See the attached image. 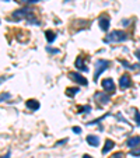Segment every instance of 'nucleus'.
Listing matches in <instances>:
<instances>
[{
	"label": "nucleus",
	"instance_id": "4be33fe9",
	"mask_svg": "<svg viewBox=\"0 0 140 158\" xmlns=\"http://www.w3.org/2000/svg\"><path fill=\"white\" fill-rule=\"evenodd\" d=\"M73 132L78 134V133H81V129H80V127H73Z\"/></svg>",
	"mask_w": 140,
	"mask_h": 158
},
{
	"label": "nucleus",
	"instance_id": "b1692460",
	"mask_svg": "<svg viewBox=\"0 0 140 158\" xmlns=\"http://www.w3.org/2000/svg\"><path fill=\"white\" fill-rule=\"evenodd\" d=\"M46 51H48V52H52V53H57V52H59L57 49H51V48H48Z\"/></svg>",
	"mask_w": 140,
	"mask_h": 158
},
{
	"label": "nucleus",
	"instance_id": "4468645a",
	"mask_svg": "<svg viewBox=\"0 0 140 158\" xmlns=\"http://www.w3.org/2000/svg\"><path fill=\"white\" fill-rule=\"evenodd\" d=\"M78 91H80L78 88H67V90H66V94L69 95V97H74Z\"/></svg>",
	"mask_w": 140,
	"mask_h": 158
},
{
	"label": "nucleus",
	"instance_id": "393cba45",
	"mask_svg": "<svg viewBox=\"0 0 140 158\" xmlns=\"http://www.w3.org/2000/svg\"><path fill=\"white\" fill-rule=\"evenodd\" d=\"M136 57L139 59V62H140V51H136Z\"/></svg>",
	"mask_w": 140,
	"mask_h": 158
},
{
	"label": "nucleus",
	"instance_id": "2eb2a0df",
	"mask_svg": "<svg viewBox=\"0 0 140 158\" xmlns=\"http://www.w3.org/2000/svg\"><path fill=\"white\" fill-rule=\"evenodd\" d=\"M133 112H134V119H136V125H137V126H140V114H139V111H137V109H133Z\"/></svg>",
	"mask_w": 140,
	"mask_h": 158
},
{
	"label": "nucleus",
	"instance_id": "aec40b11",
	"mask_svg": "<svg viewBox=\"0 0 140 158\" xmlns=\"http://www.w3.org/2000/svg\"><path fill=\"white\" fill-rule=\"evenodd\" d=\"M81 111H83V112H87V114H88L90 111H91V108H90V107H88V105H87V107H84V108H83V109H81Z\"/></svg>",
	"mask_w": 140,
	"mask_h": 158
},
{
	"label": "nucleus",
	"instance_id": "a878e982",
	"mask_svg": "<svg viewBox=\"0 0 140 158\" xmlns=\"http://www.w3.org/2000/svg\"><path fill=\"white\" fill-rule=\"evenodd\" d=\"M1 158H10V151L7 152V154H6V155H4V157H1Z\"/></svg>",
	"mask_w": 140,
	"mask_h": 158
},
{
	"label": "nucleus",
	"instance_id": "9b49d317",
	"mask_svg": "<svg viewBox=\"0 0 140 158\" xmlns=\"http://www.w3.org/2000/svg\"><path fill=\"white\" fill-rule=\"evenodd\" d=\"M87 143H88L90 145H93V147H97V145H100V139H98L97 136L90 134V136H87Z\"/></svg>",
	"mask_w": 140,
	"mask_h": 158
},
{
	"label": "nucleus",
	"instance_id": "cd10ccee",
	"mask_svg": "<svg viewBox=\"0 0 140 158\" xmlns=\"http://www.w3.org/2000/svg\"><path fill=\"white\" fill-rule=\"evenodd\" d=\"M4 1H10V0H4Z\"/></svg>",
	"mask_w": 140,
	"mask_h": 158
},
{
	"label": "nucleus",
	"instance_id": "39448f33",
	"mask_svg": "<svg viewBox=\"0 0 140 158\" xmlns=\"http://www.w3.org/2000/svg\"><path fill=\"white\" fill-rule=\"evenodd\" d=\"M119 85H121V88H129V87L132 85V81H130L129 74H123V76L121 77V80H119Z\"/></svg>",
	"mask_w": 140,
	"mask_h": 158
},
{
	"label": "nucleus",
	"instance_id": "7ed1b4c3",
	"mask_svg": "<svg viewBox=\"0 0 140 158\" xmlns=\"http://www.w3.org/2000/svg\"><path fill=\"white\" fill-rule=\"evenodd\" d=\"M69 77L73 81L78 83L80 85H87V80H86L81 74H78V73H69Z\"/></svg>",
	"mask_w": 140,
	"mask_h": 158
},
{
	"label": "nucleus",
	"instance_id": "f8f14e48",
	"mask_svg": "<svg viewBox=\"0 0 140 158\" xmlns=\"http://www.w3.org/2000/svg\"><path fill=\"white\" fill-rule=\"evenodd\" d=\"M115 147V143L112 141V140H107L105 141V145H104V148H102V154H107V152H109L112 148Z\"/></svg>",
	"mask_w": 140,
	"mask_h": 158
},
{
	"label": "nucleus",
	"instance_id": "f3484780",
	"mask_svg": "<svg viewBox=\"0 0 140 158\" xmlns=\"http://www.w3.org/2000/svg\"><path fill=\"white\" fill-rule=\"evenodd\" d=\"M130 155H133V157H139L140 155V148L139 150H132V151H130Z\"/></svg>",
	"mask_w": 140,
	"mask_h": 158
},
{
	"label": "nucleus",
	"instance_id": "423d86ee",
	"mask_svg": "<svg viewBox=\"0 0 140 158\" xmlns=\"http://www.w3.org/2000/svg\"><path fill=\"white\" fill-rule=\"evenodd\" d=\"M94 98H95L98 102H101L102 105H105V104L109 102V97L105 94V92H97V94L94 95Z\"/></svg>",
	"mask_w": 140,
	"mask_h": 158
},
{
	"label": "nucleus",
	"instance_id": "f03ea898",
	"mask_svg": "<svg viewBox=\"0 0 140 158\" xmlns=\"http://www.w3.org/2000/svg\"><path fill=\"white\" fill-rule=\"evenodd\" d=\"M109 67V62L108 60H102V59H98L95 62V71H94V81L98 80V77L101 76L102 73Z\"/></svg>",
	"mask_w": 140,
	"mask_h": 158
},
{
	"label": "nucleus",
	"instance_id": "20e7f679",
	"mask_svg": "<svg viewBox=\"0 0 140 158\" xmlns=\"http://www.w3.org/2000/svg\"><path fill=\"white\" fill-rule=\"evenodd\" d=\"M102 87H104L105 91H108V92H114V90H115L114 80L112 78H104L102 80Z\"/></svg>",
	"mask_w": 140,
	"mask_h": 158
},
{
	"label": "nucleus",
	"instance_id": "1a4fd4ad",
	"mask_svg": "<svg viewBox=\"0 0 140 158\" xmlns=\"http://www.w3.org/2000/svg\"><path fill=\"white\" fill-rule=\"evenodd\" d=\"M25 105L28 109H31V111H37V109H39V102L37 101V99H28V101L25 102Z\"/></svg>",
	"mask_w": 140,
	"mask_h": 158
},
{
	"label": "nucleus",
	"instance_id": "6e6552de",
	"mask_svg": "<svg viewBox=\"0 0 140 158\" xmlns=\"http://www.w3.org/2000/svg\"><path fill=\"white\" fill-rule=\"evenodd\" d=\"M137 145H140V136H133V137H130V139L127 140V147L134 148Z\"/></svg>",
	"mask_w": 140,
	"mask_h": 158
},
{
	"label": "nucleus",
	"instance_id": "6ab92c4d",
	"mask_svg": "<svg viewBox=\"0 0 140 158\" xmlns=\"http://www.w3.org/2000/svg\"><path fill=\"white\" fill-rule=\"evenodd\" d=\"M23 3H28V4H31V3H37V1H39V0H21Z\"/></svg>",
	"mask_w": 140,
	"mask_h": 158
},
{
	"label": "nucleus",
	"instance_id": "412c9836",
	"mask_svg": "<svg viewBox=\"0 0 140 158\" xmlns=\"http://www.w3.org/2000/svg\"><path fill=\"white\" fill-rule=\"evenodd\" d=\"M64 143H67V139H64V140H60V141H57L55 145H60V144H64Z\"/></svg>",
	"mask_w": 140,
	"mask_h": 158
},
{
	"label": "nucleus",
	"instance_id": "a211bd4d",
	"mask_svg": "<svg viewBox=\"0 0 140 158\" xmlns=\"http://www.w3.org/2000/svg\"><path fill=\"white\" fill-rule=\"evenodd\" d=\"M111 158H123V154H122V152H115Z\"/></svg>",
	"mask_w": 140,
	"mask_h": 158
},
{
	"label": "nucleus",
	"instance_id": "5701e85b",
	"mask_svg": "<svg viewBox=\"0 0 140 158\" xmlns=\"http://www.w3.org/2000/svg\"><path fill=\"white\" fill-rule=\"evenodd\" d=\"M6 80H7V77H6V76H1V77H0V84H3V83L6 81Z\"/></svg>",
	"mask_w": 140,
	"mask_h": 158
},
{
	"label": "nucleus",
	"instance_id": "ddd939ff",
	"mask_svg": "<svg viewBox=\"0 0 140 158\" xmlns=\"http://www.w3.org/2000/svg\"><path fill=\"white\" fill-rule=\"evenodd\" d=\"M45 37H46V41L49 42V44H52L55 39H56V35H55V32L52 31H46L45 32Z\"/></svg>",
	"mask_w": 140,
	"mask_h": 158
},
{
	"label": "nucleus",
	"instance_id": "dca6fc26",
	"mask_svg": "<svg viewBox=\"0 0 140 158\" xmlns=\"http://www.w3.org/2000/svg\"><path fill=\"white\" fill-rule=\"evenodd\" d=\"M10 97H11L10 94H1V95H0V102H1V101H6V99H8Z\"/></svg>",
	"mask_w": 140,
	"mask_h": 158
},
{
	"label": "nucleus",
	"instance_id": "bb28decb",
	"mask_svg": "<svg viewBox=\"0 0 140 158\" xmlns=\"http://www.w3.org/2000/svg\"><path fill=\"white\" fill-rule=\"evenodd\" d=\"M83 158H93V157H91V155H88V154H84Z\"/></svg>",
	"mask_w": 140,
	"mask_h": 158
},
{
	"label": "nucleus",
	"instance_id": "9d476101",
	"mask_svg": "<svg viewBox=\"0 0 140 158\" xmlns=\"http://www.w3.org/2000/svg\"><path fill=\"white\" fill-rule=\"evenodd\" d=\"M74 66H76L80 71H87V70H88V69H87V66H86V63L83 62V57H77Z\"/></svg>",
	"mask_w": 140,
	"mask_h": 158
},
{
	"label": "nucleus",
	"instance_id": "f257e3e1",
	"mask_svg": "<svg viewBox=\"0 0 140 158\" xmlns=\"http://www.w3.org/2000/svg\"><path fill=\"white\" fill-rule=\"evenodd\" d=\"M127 39V34L123 31H112L109 34L107 38L104 39V42L105 44H111V42H123V41H126Z\"/></svg>",
	"mask_w": 140,
	"mask_h": 158
},
{
	"label": "nucleus",
	"instance_id": "0eeeda50",
	"mask_svg": "<svg viewBox=\"0 0 140 158\" xmlns=\"http://www.w3.org/2000/svg\"><path fill=\"white\" fill-rule=\"evenodd\" d=\"M98 23H100V28H101L102 31H108V28H109V17H107V16H102Z\"/></svg>",
	"mask_w": 140,
	"mask_h": 158
}]
</instances>
